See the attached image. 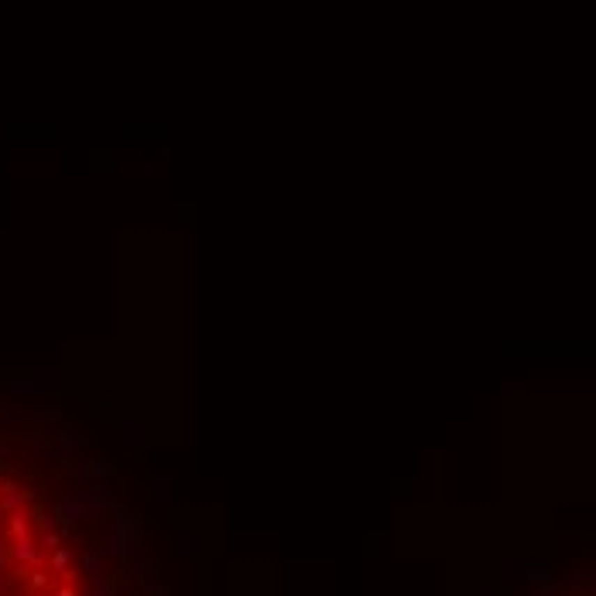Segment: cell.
<instances>
[{
	"instance_id": "obj_1",
	"label": "cell",
	"mask_w": 596,
	"mask_h": 596,
	"mask_svg": "<svg viewBox=\"0 0 596 596\" xmlns=\"http://www.w3.org/2000/svg\"><path fill=\"white\" fill-rule=\"evenodd\" d=\"M0 596H86L76 556L38 497L0 470Z\"/></svg>"
}]
</instances>
